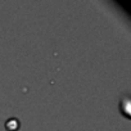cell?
Returning a JSON list of instances; mask_svg holds the SVG:
<instances>
[{
	"label": "cell",
	"mask_w": 131,
	"mask_h": 131,
	"mask_svg": "<svg viewBox=\"0 0 131 131\" xmlns=\"http://www.w3.org/2000/svg\"><path fill=\"white\" fill-rule=\"evenodd\" d=\"M128 105H130V99H128L127 96H125V100H122V102H121V104H119V107H121L119 109H121V111H122V112L127 116V117L130 116V109H128Z\"/></svg>",
	"instance_id": "cell-2"
},
{
	"label": "cell",
	"mask_w": 131,
	"mask_h": 131,
	"mask_svg": "<svg viewBox=\"0 0 131 131\" xmlns=\"http://www.w3.org/2000/svg\"><path fill=\"white\" fill-rule=\"evenodd\" d=\"M19 126H21V122L16 117H10L5 121V128L8 131H17L19 128Z\"/></svg>",
	"instance_id": "cell-1"
}]
</instances>
